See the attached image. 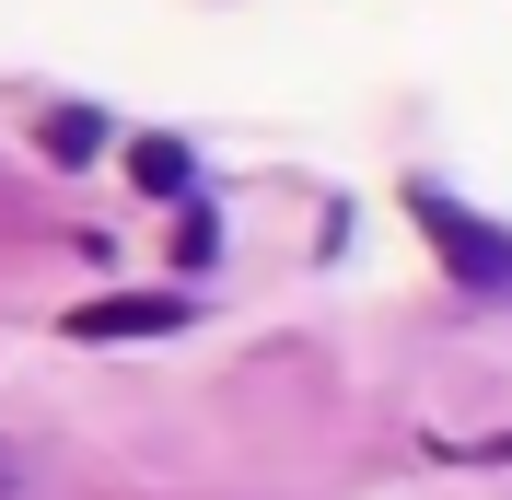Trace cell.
<instances>
[{"mask_svg":"<svg viewBox=\"0 0 512 500\" xmlns=\"http://www.w3.org/2000/svg\"><path fill=\"white\" fill-rule=\"evenodd\" d=\"M408 221L431 233V256H443L466 291H512V233H501V221H478L466 198L431 187V175H408Z\"/></svg>","mask_w":512,"mask_h":500,"instance_id":"1","label":"cell"},{"mask_svg":"<svg viewBox=\"0 0 512 500\" xmlns=\"http://www.w3.org/2000/svg\"><path fill=\"white\" fill-rule=\"evenodd\" d=\"M187 326V291H94L70 303V338H175Z\"/></svg>","mask_w":512,"mask_h":500,"instance_id":"2","label":"cell"},{"mask_svg":"<svg viewBox=\"0 0 512 500\" xmlns=\"http://www.w3.org/2000/svg\"><path fill=\"white\" fill-rule=\"evenodd\" d=\"M128 187L140 198H187L198 187V152L175 140V128H140V140H128Z\"/></svg>","mask_w":512,"mask_h":500,"instance_id":"3","label":"cell"},{"mask_svg":"<svg viewBox=\"0 0 512 500\" xmlns=\"http://www.w3.org/2000/svg\"><path fill=\"white\" fill-rule=\"evenodd\" d=\"M35 140H47V163H94L105 152V117H94V105H47Z\"/></svg>","mask_w":512,"mask_h":500,"instance_id":"4","label":"cell"},{"mask_svg":"<svg viewBox=\"0 0 512 500\" xmlns=\"http://www.w3.org/2000/svg\"><path fill=\"white\" fill-rule=\"evenodd\" d=\"M210 245H222V233H210V210H187V221H175V268H210Z\"/></svg>","mask_w":512,"mask_h":500,"instance_id":"5","label":"cell"},{"mask_svg":"<svg viewBox=\"0 0 512 500\" xmlns=\"http://www.w3.org/2000/svg\"><path fill=\"white\" fill-rule=\"evenodd\" d=\"M489 454H501V466H512V431H501V442H489Z\"/></svg>","mask_w":512,"mask_h":500,"instance_id":"6","label":"cell"}]
</instances>
